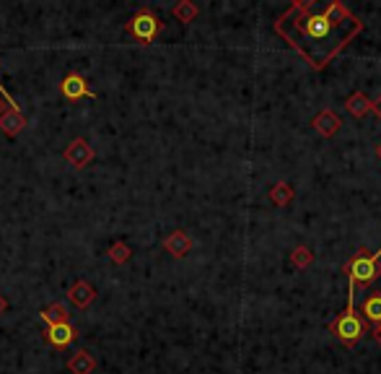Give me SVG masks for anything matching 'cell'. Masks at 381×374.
I'll use <instances>...</instances> for the list:
<instances>
[{"label": "cell", "instance_id": "1", "mask_svg": "<svg viewBox=\"0 0 381 374\" xmlns=\"http://www.w3.org/2000/svg\"><path fill=\"white\" fill-rule=\"evenodd\" d=\"M363 31V21L353 16L340 0L324 10H314L312 3L296 0L275 21V34H280L314 70H324L342 49Z\"/></svg>", "mask_w": 381, "mask_h": 374}, {"label": "cell", "instance_id": "2", "mask_svg": "<svg viewBox=\"0 0 381 374\" xmlns=\"http://www.w3.org/2000/svg\"><path fill=\"white\" fill-rule=\"evenodd\" d=\"M366 330H369V323L355 312V284H348V307H345V312L330 325V333H332L342 345H355L363 341Z\"/></svg>", "mask_w": 381, "mask_h": 374}, {"label": "cell", "instance_id": "3", "mask_svg": "<svg viewBox=\"0 0 381 374\" xmlns=\"http://www.w3.org/2000/svg\"><path fill=\"white\" fill-rule=\"evenodd\" d=\"M379 260H381V247L376 250V252H371V255H369V252L361 247V250H358V252H355V255L345 263L342 270H345V276H348L350 284L371 286L373 281L381 276V263Z\"/></svg>", "mask_w": 381, "mask_h": 374}, {"label": "cell", "instance_id": "4", "mask_svg": "<svg viewBox=\"0 0 381 374\" xmlns=\"http://www.w3.org/2000/svg\"><path fill=\"white\" fill-rule=\"evenodd\" d=\"M125 29L135 42H140V44H151V42H156V37L164 31V21H158L156 13H151L148 8H143L127 21Z\"/></svg>", "mask_w": 381, "mask_h": 374}, {"label": "cell", "instance_id": "5", "mask_svg": "<svg viewBox=\"0 0 381 374\" xmlns=\"http://www.w3.org/2000/svg\"><path fill=\"white\" fill-rule=\"evenodd\" d=\"M94 156H96V154H94V146H91L86 138H76L65 148V154H62V158H65L73 169H86L88 164L94 161Z\"/></svg>", "mask_w": 381, "mask_h": 374}, {"label": "cell", "instance_id": "6", "mask_svg": "<svg viewBox=\"0 0 381 374\" xmlns=\"http://www.w3.org/2000/svg\"><path fill=\"white\" fill-rule=\"evenodd\" d=\"M81 338V330L70 323H60V325H47V333H44V341H47L52 348H68L70 343H76Z\"/></svg>", "mask_w": 381, "mask_h": 374}, {"label": "cell", "instance_id": "7", "mask_svg": "<svg viewBox=\"0 0 381 374\" xmlns=\"http://www.w3.org/2000/svg\"><path fill=\"white\" fill-rule=\"evenodd\" d=\"M60 91H62V97L70 99V101H78V99H94V91L88 89L86 79L81 76V73H68L62 83H60Z\"/></svg>", "mask_w": 381, "mask_h": 374}, {"label": "cell", "instance_id": "8", "mask_svg": "<svg viewBox=\"0 0 381 374\" xmlns=\"http://www.w3.org/2000/svg\"><path fill=\"white\" fill-rule=\"evenodd\" d=\"M312 125H314V130H316L319 136H324V138H332V136L340 133L342 117L337 115V112H332V109H322L319 115H314Z\"/></svg>", "mask_w": 381, "mask_h": 374}, {"label": "cell", "instance_id": "9", "mask_svg": "<svg viewBox=\"0 0 381 374\" xmlns=\"http://www.w3.org/2000/svg\"><path fill=\"white\" fill-rule=\"evenodd\" d=\"M164 250H167L171 257L189 255V250H192V236L187 234L185 229H176V231H171V234L164 239Z\"/></svg>", "mask_w": 381, "mask_h": 374}, {"label": "cell", "instance_id": "10", "mask_svg": "<svg viewBox=\"0 0 381 374\" xmlns=\"http://www.w3.org/2000/svg\"><path fill=\"white\" fill-rule=\"evenodd\" d=\"M68 296L78 309H86V307H91L96 302V288L88 284V281H76V284L70 286Z\"/></svg>", "mask_w": 381, "mask_h": 374}, {"label": "cell", "instance_id": "11", "mask_svg": "<svg viewBox=\"0 0 381 374\" xmlns=\"http://www.w3.org/2000/svg\"><path fill=\"white\" fill-rule=\"evenodd\" d=\"M68 369L70 374H94L96 372V359H94L91 351L78 348V351L68 359Z\"/></svg>", "mask_w": 381, "mask_h": 374}, {"label": "cell", "instance_id": "12", "mask_svg": "<svg viewBox=\"0 0 381 374\" xmlns=\"http://www.w3.org/2000/svg\"><path fill=\"white\" fill-rule=\"evenodd\" d=\"M24 128H26V117H24V112H21V109H8V112L0 117V130H3L8 138L19 136Z\"/></svg>", "mask_w": 381, "mask_h": 374}, {"label": "cell", "instance_id": "13", "mask_svg": "<svg viewBox=\"0 0 381 374\" xmlns=\"http://www.w3.org/2000/svg\"><path fill=\"white\" fill-rule=\"evenodd\" d=\"M373 101L363 91H355V94H350V97L345 99V109L350 112L353 117H366L369 112H371Z\"/></svg>", "mask_w": 381, "mask_h": 374}, {"label": "cell", "instance_id": "14", "mask_svg": "<svg viewBox=\"0 0 381 374\" xmlns=\"http://www.w3.org/2000/svg\"><path fill=\"white\" fill-rule=\"evenodd\" d=\"M40 315H42V320H44L47 325H60V323H70L68 304H62V302H52V304H47L40 312Z\"/></svg>", "mask_w": 381, "mask_h": 374}, {"label": "cell", "instance_id": "15", "mask_svg": "<svg viewBox=\"0 0 381 374\" xmlns=\"http://www.w3.org/2000/svg\"><path fill=\"white\" fill-rule=\"evenodd\" d=\"M296 197V187L291 182H275L270 187V200L275 203V208H285Z\"/></svg>", "mask_w": 381, "mask_h": 374}, {"label": "cell", "instance_id": "16", "mask_svg": "<svg viewBox=\"0 0 381 374\" xmlns=\"http://www.w3.org/2000/svg\"><path fill=\"white\" fill-rule=\"evenodd\" d=\"M171 13H174L176 21H182V24H192V21L200 16V8H197L192 0H179Z\"/></svg>", "mask_w": 381, "mask_h": 374}, {"label": "cell", "instance_id": "17", "mask_svg": "<svg viewBox=\"0 0 381 374\" xmlns=\"http://www.w3.org/2000/svg\"><path fill=\"white\" fill-rule=\"evenodd\" d=\"M363 320L366 323H381V294H371L363 302Z\"/></svg>", "mask_w": 381, "mask_h": 374}, {"label": "cell", "instance_id": "18", "mask_svg": "<svg viewBox=\"0 0 381 374\" xmlns=\"http://www.w3.org/2000/svg\"><path fill=\"white\" fill-rule=\"evenodd\" d=\"M130 257H133V247L127 245V242H122V239L109 247V260H112V263H117V266H125Z\"/></svg>", "mask_w": 381, "mask_h": 374}, {"label": "cell", "instance_id": "19", "mask_svg": "<svg viewBox=\"0 0 381 374\" xmlns=\"http://www.w3.org/2000/svg\"><path fill=\"white\" fill-rule=\"evenodd\" d=\"M312 260H314V255H312V250H309V247H296L294 252H291V263H294L298 270L312 266Z\"/></svg>", "mask_w": 381, "mask_h": 374}, {"label": "cell", "instance_id": "20", "mask_svg": "<svg viewBox=\"0 0 381 374\" xmlns=\"http://www.w3.org/2000/svg\"><path fill=\"white\" fill-rule=\"evenodd\" d=\"M0 97H3L6 101H8V107H10V109H19V104H16V99H13V97L8 94V91H6V86H3V83H0Z\"/></svg>", "mask_w": 381, "mask_h": 374}, {"label": "cell", "instance_id": "21", "mask_svg": "<svg viewBox=\"0 0 381 374\" xmlns=\"http://www.w3.org/2000/svg\"><path fill=\"white\" fill-rule=\"evenodd\" d=\"M6 312H8V299L0 294V315H6Z\"/></svg>", "mask_w": 381, "mask_h": 374}, {"label": "cell", "instance_id": "22", "mask_svg": "<svg viewBox=\"0 0 381 374\" xmlns=\"http://www.w3.org/2000/svg\"><path fill=\"white\" fill-rule=\"evenodd\" d=\"M371 112L373 115H376V117H381V97L376 99V101H373V107H371Z\"/></svg>", "mask_w": 381, "mask_h": 374}, {"label": "cell", "instance_id": "23", "mask_svg": "<svg viewBox=\"0 0 381 374\" xmlns=\"http://www.w3.org/2000/svg\"><path fill=\"white\" fill-rule=\"evenodd\" d=\"M373 338H376V343L381 345V323H376V325H373Z\"/></svg>", "mask_w": 381, "mask_h": 374}, {"label": "cell", "instance_id": "24", "mask_svg": "<svg viewBox=\"0 0 381 374\" xmlns=\"http://www.w3.org/2000/svg\"><path fill=\"white\" fill-rule=\"evenodd\" d=\"M8 101H6V99H3V97H0V117H3V115H6V112H8Z\"/></svg>", "mask_w": 381, "mask_h": 374}, {"label": "cell", "instance_id": "25", "mask_svg": "<svg viewBox=\"0 0 381 374\" xmlns=\"http://www.w3.org/2000/svg\"><path fill=\"white\" fill-rule=\"evenodd\" d=\"M376 156H379V161H381V143H379V148H376Z\"/></svg>", "mask_w": 381, "mask_h": 374}]
</instances>
